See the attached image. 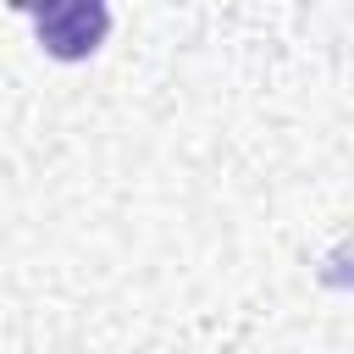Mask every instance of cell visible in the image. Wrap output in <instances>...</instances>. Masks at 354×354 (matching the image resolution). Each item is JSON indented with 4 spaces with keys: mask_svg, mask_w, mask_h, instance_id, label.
Segmentation results:
<instances>
[{
    "mask_svg": "<svg viewBox=\"0 0 354 354\" xmlns=\"http://www.w3.org/2000/svg\"><path fill=\"white\" fill-rule=\"evenodd\" d=\"M39 44L55 55V61H83L105 44L111 33V11L100 0H61V6H44V11H28Z\"/></svg>",
    "mask_w": 354,
    "mask_h": 354,
    "instance_id": "6da1fadb",
    "label": "cell"
}]
</instances>
